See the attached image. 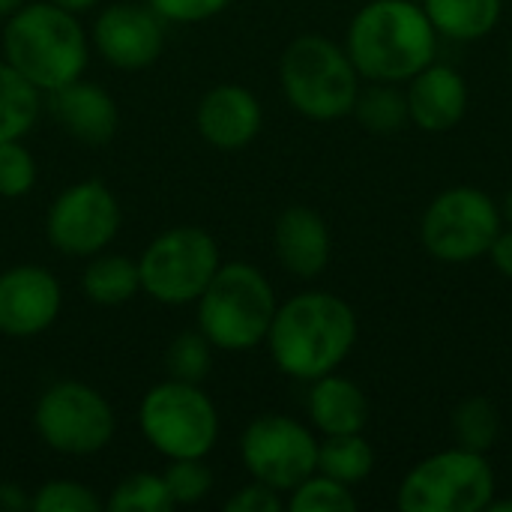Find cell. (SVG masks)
Instances as JSON below:
<instances>
[{
    "label": "cell",
    "instance_id": "cell-1",
    "mask_svg": "<svg viewBox=\"0 0 512 512\" xmlns=\"http://www.w3.org/2000/svg\"><path fill=\"white\" fill-rule=\"evenodd\" d=\"M357 315L333 291H303L279 303L267 348L276 369L294 381L336 372L357 345Z\"/></svg>",
    "mask_w": 512,
    "mask_h": 512
},
{
    "label": "cell",
    "instance_id": "cell-2",
    "mask_svg": "<svg viewBox=\"0 0 512 512\" xmlns=\"http://www.w3.org/2000/svg\"><path fill=\"white\" fill-rule=\"evenodd\" d=\"M438 30L414 0H369L345 33V51L366 81H411L438 57Z\"/></svg>",
    "mask_w": 512,
    "mask_h": 512
},
{
    "label": "cell",
    "instance_id": "cell-3",
    "mask_svg": "<svg viewBox=\"0 0 512 512\" xmlns=\"http://www.w3.org/2000/svg\"><path fill=\"white\" fill-rule=\"evenodd\" d=\"M3 60L42 93L78 81L90 60V39L78 15L45 3H24L3 21Z\"/></svg>",
    "mask_w": 512,
    "mask_h": 512
},
{
    "label": "cell",
    "instance_id": "cell-4",
    "mask_svg": "<svg viewBox=\"0 0 512 512\" xmlns=\"http://www.w3.org/2000/svg\"><path fill=\"white\" fill-rule=\"evenodd\" d=\"M279 309L270 279L246 261H228L216 270L195 300L198 330L216 351H252L264 345Z\"/></svg>",
    "mask_w": 512,
    "mask_h": 512
},
{
    "label": "cell",
    "instance_id": "cell-5",
    "mask_svg": "<svg viewBox=\"0 0 512 512\" xmlns=\"http://www.w3.org/2000/svg\"><path fill=\"white\" fill-rule=\"evenodd\" d=\"M279 84L297 114L330 123L354 111L360 72L345 45L321 33H303L291 39L279 57Z\"/></svg>",
    "mask_w": 512,
    "mask_h": 512
},
{
    "label": "cell",
    "instance_id": "cell-6",
    "mask_svg": "<svg viewBox=\"0 0 512 512\" xmlns=\"http://www.w3.org/2000/svg\"><path fill=\"white\" fill-rule=\"evenodd\" d=\"M138 426L144 441L165 459H207L219 441L216 402L201 384L174 378L144 393Z\"/></svg>",
    "mask_w": 512,
    "mask_h": 512
},
{
    "label": "cell",
    "instance_id": "cell-7",
    "mask_svg": "<svg viewBox=\"0 0 512 512\" xmlns=\"http://www.w3.org/2000/svg\"><path fill=\"white\" fill-rule=\"evenodd\" d=\"M222 267L219 243L198 225H174L138 258L141 291L159 306H192Z\"/></svg>",
    "mask_w": 512,
    "mask_h": 512
},
{
    "label": "cell",
    "instance_id": "cell-8",
    "mask_svg": "<svg viewBox=\"0 0 512 512\" xmlns=\"http://www.w3.org/2000/svg\"><path fill=\"white\" fill-rule=\"evenodd\" d=\"M495 498V471L486 453L441 450L417 462L396 495L402 512H483Z\"/></svg>",
    "mask_w": 512,
    "mask_h": 512
},
{
    "label": "cell",
    "instance_id": "cell-9",
    "mask_svg": "<svg viewBox=\"0 0 512 512\" xmlns=\"http://www.w3.org/2000/svg\"><path fill=\"white\" fill-rule=\"evenodd\" d=\"M504 228L501 207L477 186H453L438 192L420 222L423 249L444 264H468L489 255Z\"/></svg>",
    "mask_w": 512,
    "mask_h": 512
},
{
    "label": "cell",
    "instance_id": "cell-10",
    "mask_svg": "<svg viewBox=\"0 0 512 512\" xmlns=\"http://www.w3.org/2000/svg\"><path fill=\"white\" fill-rule=\"evenodd\" d=\"M33 429L39 441L60 456H96L114 441V408L84 381L51 384L36 408Z\"/></svg>",
    "mask_w": 512,
    "mask_h": 512
},
{
    "label": "cell",
    "instance_id": "cell-11",
    "mask_svg": "<svg viewBox=\"0 0 512 512\" xmlns=\"http://www.w3.org/2000/svg\"><path fill=\"white\" fill-rule=\"evenodd\" d=\"M240 462L252 480L288 495L318 471V438L294 417L261 414L243 429Z\"/></svg>",
    "mask_w": 512,
    "mask_h": 512
},
{
    "label": "cell",
    "instance_id": "cell-12",
    "mask_svg": "<svg viewBox=\"0 0 512 512\" xmlns=\"http://www.w3.org/2000/svg\"><path fill=\"white\" fill-rule=\"evenodd\" d=\"M120 201L102 180L66 186L48 207L45 237L66 258H93L120 234Z\"/></svg>",
    "mask_w": 512,
    "mask_h": 512
},
{
    "label": "cell",
    "instance_id": "cell-13",
    "mask_svg": "<svg viewBox=\"0 0 512 512\" xmlns=\"http://www.w3.org/2000/svg\"><path fill=\"white\" fill-rule=\"evenodd\" d=\"M90 45L108 66L141 72L165 51V21L150 3H111L96 15Z\"/></svg>",
    "mask_w": 512,
    "mask_h": 512
},
{
    "label": "cell",
    "instance_id": "cell-14",
    "mask_svg": "<svg viewBox=\"0 0 512 512\" xmlns=\"http://www.w3.org/2000/svg\"><path fill=\"white\" fill-rule=\"evenodd\" d=\"M63 306L57 276L42 264H15L0 273V333L33 339L45 333Z\"/></svg>",
    "mask_w": 512,
    "mask_h": 512
},
{
    "label": "cell",
    "instance_id": "cell-15",
    "mask_svg": "<svg viewBox=\"0 0 512 512\" xmlns=\"http://www.w3.org/2000/svg\"><path fill=\"white\" fill-rule=\"evenodd\" d=\"M198 135L216 150H243L264 126V108L258 96L243 84L210 87L195 108Z\"/></svg>",
    "mask_w": 512,
    "mask_h": 512
},
{
    "label": "cell",
    "instance_id": "cell-16",
    "mask_svg": "<svg viewBox=\"0 0 512 512\" xmlns=\"http://www.w3.org/2000/svg\"><path fill=\"white\" fill-rule=\"evenodd\" d=\"M405 99H408V120L429 135H441L465 120L471 96H468V81L456 66L432 60L408 81Z\"/></svg>",
    "mask_w": 512,
    "mask_h": 512
},
{
    "label": "cell",
    "instance_id": "cell-17",
    "mask_svg": "<svg viewBox=\"0 0 512 512\" xmlns=\"http://www.w3.org/2000/svg\"><path fill=\"white\" fill-rule=\"evenodd\" d=\"M273 249L279 264L297 279H315L327 270L333 240L324 216L312 207L294 204L279 213L273 228Z\"/></svg>",
    "mask_w": 512,
    "mask_h": 512
},
{
    "label": "cell",
    "instance_id": "cell-18",
    "mask_svg": "<svg viewBox=\"0 0 512 512\" xmlns=\"http://www.w3.org/2000/svg\"><path fill=\"white\" fill-rule=\"evenodd\" d=\"M51 96V114L54 120L66 129V135H72L81 144L90 147H102L117 135L120 126V111L114 96L90 81H72Z\"/></svg>",
    "mask_w": 512,
    "mask_h": 512
},
{
    "label": "cell",
    "instance_id": "cell-19",
    "mask_svg": "<svg viewBox=\"0 0 512 512\" xmlns=\"http://www.w3.org/2000/svg\"><path fill=\"white\" fill-rule=\"evenodd\" d=\"M309 399L306 411L312 426L327 438V435H354L369 426V399L360 384H354L345 375H321L309 381Z\"/></svg>",
    "mask_w": 512,
    "mask_h": 512
},
{
    "label": "cell",
    "instance_id": "cell-20",
    "mask_svg": "<svg viewBox=\"0 0 512 512\" xmlns=\"http://www.w3.org/2000/svg\"><path fill=\"white\" fill-rule=\"evenodd\" d=\"M438 36L453 42L486 39L504 15V0H423Z\"/></svg>",
    "mask_w": 512,
    "mask_h": 512
},
{
    "label": "cell",
    "instance_id": "cell-21",
    "mask_svg": "<svg viewBox=\"0 0 512 512\" xmlns=\"http://www.w3.org/2000/svg\"><path fill=\"white\" fill-rule=\"evenodd\" d=\"M81 291L90 303L96 306H123L141 291V276H138V261L126 255H111L99 252L87 258V267L81 273Z\"/></svg>",
    "mask_w": 512,
    "mask_h": 512
},
{
    "label": "cell",
    "instance_id": "cell-22",
    "mask_svg": "<svg viewBox=\"0 0 512 512\" xmlns=\"http://www.w3.org/2000/svg\"><path fill=\"white\" fill-rule=\"evenodd\" d=\"M42 111V90L0 60V144L24 141Z\"/></svg>",
    "mask_w": 512,
    "mask_h": 512
},
{
    "label": "cell",
    "instance_id": "cell-23",
    "mask_svg": "<svg viewBox=\"0 0 512 512\" xmlns=\"http://www.w3.org/2000/svg\"><path fill=\"white\" fill-rule=\"evenodd\" d=\"M375 468V450L363 438V432L354 435H327L318 441V474H327L345 486L363 483Z\"/></svg>",
    "mask_w": 512,
    "mask_h": 512
},
{
    "label": "cell",
    "instance_id": "cell-24",
    "mask_svg": "<svg viewBox=\"0 0 512 512\" xmlns=\"http://www.w3.org/2000/svg\"><path fill=\"white\" fill-rule=\"evenodd\" d=\"M351 114L372 135H396L405 123H411L405 90L390 81H372L369 87H360Z\"/></svg>",
    "mask_w": 512,
    "mask_h": 512
},
{
    "label": "cell",
    "instance_id": "cell-25",
    "mask_svg": "<svg viewBox=\"0 0 512 512\" xmlns=\"http://www.w3.org/2000/svg\"><path fill=\"white\" fill-rule=\"evenodd\" d=\"M498 435H501V417H498V408L486 396H468L459 402V408L453 411L456 447L489 453L498 444Z\"/></svg>",
    "mask_w": 512,
    "mask_h": 512
},
{
    "label": "cell",
    "instance_id": "cell-26",
    "mask_svg": "<svg viewBox=\"0 0 512 512\" xmlns=\"http://www.w3.org/2000/svg\"><path fill=\"white\" fill-rule=\"evenodd\" d=\"M108 512H171L174 501L168 495L165 477L162 474H129L123 477L108 501H105Z\"/></svg>",
    "mask_w": 512,
    "mask_h": 512
},
{
    "label": "cell",
    "instance_id": "cell-27",
    "mask_svg": "<svg viewBox=\"0 0 512 512\" xmlns=\"http://www.w3.org/2000/svg\"><path fill=\"white\" fill-rule=\"evenodd\" d=\"M285 507L291 512H354L357 498H354L351 486L315 471L297 489L288 492Z\"/></svg>",
    "mask_w": 512,
    "mask_h": 512
},
{
    "label": "cell",
    "instance_id": "cell-28",
    "mask_svg": "<svg viewBox=\"0 0 512 512\" xmlns=\"http://www.w3.org/2000/svg\"><path fill=\"white\" fill-rule=\"evenodd\" d=\"M210 366H213V345L207 342V336L201 330H186L171 339V345L165 351L168 378L201 384L210 375Z\"/></svg>",
    "mask_w": 512,
    "mask_h": 512
},
{
    "label": "cell",
    "instance_id": "cell-29",
    "mask_svg": "<svg viewBox=\"0 0 512 512\" xmlns=\"http://www.w3.org/2000/svg\"><path fill=\"white\" fill-rule=\"evenodd\" d=\"M168 495L174 507H192L201 504L213 492V471L204 459H168V468L162 471Z\"/></svg>",
    "mask_w": 512,
    "mask_h": 512
},
{
    "label": "cell",
    "instance_id": "cell-30",
    "mask_svg": "<svg viewBox=\"0 0 512 512\" xmlns=\"http://www.w3.org/2000/svg\"><path fill=\"white\" fill-rule=\"evenodd\" d=\"M30 510L33 512H99L105 510V504L96 498V492L78 480H48L42 483L33 498H30Z\"/></svg>",
    "mask_w": 512,
    "mask_h": 512
},
{
    "label": "cell",
    "instance_id": "cell-31",
    "mask_svg": "<svg viewBox=\"0 0 512 512\" xmlns=\"http://www.w3.org/2000/svg\"><path fill=\"white\" fill-rule=\"evenodd\" d=\"M39 177L33 153L24 141H3L0 144V198H24L33 192Z\"/></svg>",
    "mask_w": 512,
    "mask_h": 512
},
{
    "label": "cell",
    "instance_id": "cell-32",
    "mask_svg": "<svg viewBox=\"0 0 512 512\" xmlns=\"http://www.w3.org/2000/svg\"><path fill=\"white\" fill-rule=\"evenodd\" d=\"M165 24H201L222 15L234 0H147Z\"/></svg>",
    "mask_w": 512,
    "mask_h": 512
},
{
    "label": "cell",
    "instance_id": "cell-33",
    "mask_svg": "<svg viewBox=\"0 0 512 512\" xmlns=\"http://www.w3.org/2000/svg\"><path fill=\"white\" fill-rule=\"evenodd\" d=\"M285 510V498L282 492L252 480L249 486L237 489L228 501H225V512H279Z\"/></svg>",
    "mask_w": 512,
    "mask_h": 512
},
{
    "label": "cell",
    "instance_id": "cell-34",
    "mask_svg": "<svg viewBox=\"0 0 512 512\" xmlns=\"http://www.w3.org/2000/svg\"><path fill=\"white\" fill-rule=\"evenodd\" d=\"M489 258H492V264L498 267L501 276L512 279V228L498 231V237H495V243L489 249Z\"/></svg>",
    "mask_w": 512,
    "mask_h": 512
},
{
    "label": "cell",
    "instance_id": "cell-35",
    "mask_svg": "<svg viewBox=\"0 0 512 512\" xmlns=\"http://www.w3.org/2000/svg\"><path fill=\"white\" fill-rule=\"evenodd\" d=\"M30 510V498L15 483H0V512Z\"/></svg>",
    "mask_w": 512,
    "mask_h": 512
},
{
    "label": "cell",
    "instance_id": "cell-36",
    "mask_svg": "<svg viewBox=\"0 0 512 512\" xmlns=\"http://www.w3.org/2000/svg\"><path fill=\"white\" fill-rule=\"evenodd\" d=\"M51 3L66 9V12H72V15H81V12H90L99 0H51Z\"/></svg>",
    "mask_w": 512,
    "mask_h": 512
},
{
    "label": "cell",
    "instance_id": "cell-37",
    "mask_svg": "<svg viewBox=\"0 0 512 512\" xmlns=\"http://www.w3.org/2000/svg\"><path fill=\"white\" fill-rule=\"evenodd\" d=\"M27 0H0V21H6L9 15H15Z\"/></svg>",
    "mask_w": 512,
    "mask_h": 512
},
{
    "label": "cell",
    "instance_id": "cell-38",
    "mask_svg": "<svg viewBox=\"0 0 512 512\" xmlns=\"http://www.w3.org/2000/svg\"><path fill=\"white\" fill-rule=\"evenodd\" d=\"M501 219L507 222L512 228V186L507 189V195H504V201H501Z\"/></svg>",
    "mask_w": 512,
    "mask_h": 512
},
{
    "label": "cell",
    "instance_id": "cell-39",
    "mask_svg": "<svg viewBox=\"0 0 512 512\" xmlns=\"http://www.w3.org/2000/svg\"><path fill=\"white\" fill-rule=\"evenodd\" d=\"M489 512H512V498H504V501H495L492 498V504L486 507Z\"/></svg>",
    "mask_w": 512,
    "mask_h": 512
},
{
    "label": "cell",
    "instance_id": "cell-40",
    "mask_svg": "<svg viewBox=\"0 0 512 512\" xmlns=\"http://www.w3.org/2000/svg\"><path fill=\"white\" fill-rule=\"evenodd\" d=\"M510 75H512V48H510Z\"/></svg>",
    "mask_w": 512,
    "mask_h": 512
}]
</instances>
